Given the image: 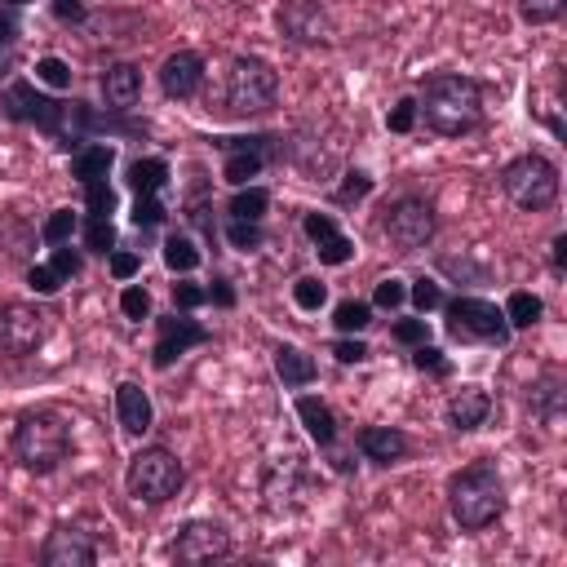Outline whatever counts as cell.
I'll use <instances>...</instances> for the list:
<instances>
[{
	"label": "cell",
	"instance_id": "39",
	"mask_svg": "<svg viewBox=\"0 0 567 567\" xmlns=\"http://www.w3.org/2000/svg\"><path fill=\"white\" fill-rule=\"evenodd\" d=\"M368 191H373V178H368L364 169H350V173H346V182L337 187V204H359Z\"/></svg>",
	"mask_w": 567,
	"mask_h": 567
},
{
	"label": "cell",
	"instance_id": "47",
	"mask_svg": "<svg viewBox=\"0 0 567 567\" xmlns=\"http://www.w3.org/2000/svg\"><path fill=\"white\" fill-rule=\"evenodd\" d=\"M412 364H417L421 373H439V377H448V359H443V350L426 346V342L417 346V355H412Z\"/></svg>",
	"mask_w": 567,
	"mask_h": 567
},
{
	"label": "cell",
	"instance_id": "13",
	"mask_svg": "<svg viewBox=\"0 0 567 567\" xmlns=\"http://www.w3.org/2000/svg\"><path fill=\"white\" fill-rule=\"evenodd\" d=\"M204 85V58L195 49H178V54L164 58L160 67V89L169 94L173 102H191Z\"/></svg>",
	"mask_w": 567,
	"mask_h": 567
},
{
	"label": "cell",
	"instance_id": "51",
	"mask_svg": "<svg viewBox=\"0 0 567 567\" xmlns=\"http://www.w3.org/2000/svg\"><path fill=\"white\" fill-rule=\"evenodd\" d=\"M54 18L58 23H85L89 9H85V0H54Z\"/></svg>",
	"mask_w": 567,
	"mask_h": 567
},
{
	"label": "cell",
	"instance_id": "29",
	"mask_svg": "<svg viewBox=\"0 0 567 567\" xmlns=\"http://www.w3.org/2000/svg\"><path fill=\"white\" fill-rule=\"evenodd\" d=\"M333 324H337V333H364V328L373 324V306L350 297V302H342L333 311Z\"/></svg>",
	"mask_w": 567,
	"mask_h": 567
},
{
	"label": "cell",
	"instance_id": "6",
	"mask_svg": "<svg viewBox=\"0 0 567 567\" xmlns=\"http://www.w3.org/2000/svg\"><path fill=\"white\" fill-rule=\"evenodd\" d=\"M501 187L523 213H541L559 200V169L545 156H519L501 169Z\"/></svg>",
	"mask_w": 567,
	"mask_h": 567
},
{
	"label": "cell",
	"instance_id": "34",
	"mask_svg": "<svg viewBox=\"0 0 567 567\" xmlns=\"http://www.w3.org/2000/svg\"><path fill=\"white\" fill-rule=\"evenodd\" d=\"M85 204H89V218H111V213H116V191H111V182L107 178L89 182V187H85Z\"/></svg>",
	"mask_w": 567,
	"mask_h": 567
},
{
	"label": "cell",
	"instance_id": "4",
	"mask_svg": "<svg viewBox=\"0 0 567 567\" xmlns=\"http://www.w3.org/2000/svg\"><path fill=\"white\" fill-rule=\"evenodd\" d=\"M182 479H187V470H182V461L173 457L169 448H142L133 452L129 470H125V488L133 501L142 505H164L178 497Z\"/></svg>",
	"mask_w": 567,
	"mask_h": 567
},
{
	"label": "cell",
	"instance_id": "35",
	"mask_svg": "<svg viewBox=\"0 0 567 567\" xmlns=\"http://www.w3.org/2000/svg\"><path fill=\"white\" fill-rule=\"evenodd\" d=\"M293 302L302 306V311H319V306L328 302V284L315 280V275H302V280L293 284Z\"/></svg>",
	"mask_w": 567,
	"mask_h": 567
},
{
	"label": "cell",
	"instance_id": "36",
	"mask_svg": "<svg viewBox=\"0 0 567 567\" xmlns=\"http://www.w3.org/2000/svg\"><path fill=\"white\" fill-rule=\"evenodd\" d=\"M315 253H319V262H324V266H346L350 257H355V244L337 231V235H328V240H319Z\"/></svg>",
	"mask_w": 567,
	"mask_h": 567
},
{
	"label": "cell",
	"instance_id": "43",
	"mask_svg": "<svg viewBox=\"0 0 567 567\" xmlns=\"http://www.w3.org/2000/svg\"><path fill=\"white\" fill-rule=\"evenodd\" d=\"M408 297H412V306H417L421 315H426V311H439V306H443V293H439L435 280H417V284L408 288Z\"/></svg>",
	"mask_w": 567,
	"mask_h": 567
},
{
	"label": "cell",
	"instance_id": "3",
	"mask_svg": "<svg viewBox=\"0 0 567 567\" xmlns=\"http://www.w3.org/2000/svg\"><path fill=\"white\" fill-rule=\"evenodd\" d=\"M71 452V426L58 412H27L14 426V457L23 470L49 474L67 461Z\"/></svg>",
	"mask_w": 567,
	"mask_h": 567
},
{
	"label": "cell",
	"instance_id": "32",
	"mask_svg": "<svg viewBox=\"0 0 567 567\" xmlns=\"http://www.w3.org/2000/svg\"><path fill=\"white\" fill-rule=\"evenodd\" d=\"M85 249L102 253V257L116 249V226H111V218H85Z\"/></svg>",
	"mask_w": 567,
	"mask_h": 567
},
{
	"label": "cell",
	"instance_id": "48",
	"mask_svg": "<svg viewBox=\"0 0 567 567\" xmlns=\"http://www.w3.org/2000/svg\"><path fill=\"white\" fill-rule=\"evenodd\" d=\"M209 302V293H204L200 284H173V306L178 311H195V306Z\"/></svg>",
	"mask_w": 567,
	"mask_h": 567
},
{
	"label": "cell",
	"instance_id": "1",
	"mask_svg": "<svg viewBox=\"0 0 567 567\" xmlns=\"http://www.w3.org/2000/svg\"><path fill=\"white\" fill-rule=\"evenodd\" d=\"M417 116H426V125L443 133V138H466L483 125V89L479 80L461 76V71H443L421 85Z\"/></svg>",
	"mask_w": 567,
	"mask_h": 567
},
{
	"label": "cell",
	"instance_id": "11",
	"mask_svg": "<svg viewBox=\"0 0 567 567\" xmlns=\"http://www.w3.org/2000/svg\"><path fill=\"white\" fill-rule=\"evenodd\" d=\"M226 554H231V536L213 519H191L173 541V559L178 563H213L226 559Z\"/></svg>",
	"mask_w": 567,
	"mask_h": 567
},
{
	"label": "cell",
	"instance_id": "19",
	"mask_svg": "<svg viewBox=\"0 0 567 567\" xmlns=\"http://www.w3.org/2000/svg\"><path fill=\"white\" fill-rule=\"evenodd\" d=\"M102 98H107L111 111H129L133 102L142 98V71L133 63L107 67V76H102Z\"/></svg>",
	"mask_w": 567,
	"mask_h": 567
},
{
	"label": "cell",
	"instance_id": "8",
	"mask_svg": "<svg viewBox=\"0 0 567 567\" xmlns=\"http://www.w3.org/2000/svg\"><path fill=\"white\" fill-rule=\"evenodd\" d=\"M381 231H386V240L395 244L399 253H417L435 240V209H430L421 195H404V200H395L386 209Z\"/></svg>",
	"mask_w": 567,
	"mask_h": 567
},
{
	"label": "cell",
	"instance_id": "17",
	"mask_svg": "<svg viewBox=\"0 0 567 567\" xmlns=\"http://www.w3.org/2000/svg\"><path fill=\"white\" fill-rule=\"evenodd\" d=\"M359 452L368 461H377V466H395V461H404L412 452V439L395 426H368L359 430Z\"/></svg>",
	"mask_w": 567,
	"mask_h": 567
},
{
	"label": "cell",
	"instance_id": "24",
	"mask_svg": "<svg viewBox=\"0 0 567 567\" xmlns=\"http://www.w3.org/2000/svg\"><path fill=\"white\" fill-rule=\"evenodd\" d=\"M164 182H169V164L164 160H133L129 164V187L138 195H160Z\"/></svg>",
	"mask_w": 567,
	"mask_h": 567
},
{
	"label": "cell",
	"instance_id": "53",
	"mask_svg": "<svg viewBox=\"0 0 567 567\" xmlns=\"http://www.w3.org/2000/svg\"><path fill=\"white\" fill-rule=\"evenodd\" d=\"M209 293V302L213 306H222V311H231L235 306V288H231V280H213V288H204Z\"/></svg>",
	"mask_w": 567,
	"mask_h": 567
},
{
	"label": "cell",
	"instance_id": "22",
	"mask_svg": "<svg viewBox=\"0 0 567 567\" xmlns=\"http://www.w3.org/2000/svg\"><path fill=\"white\" fill-rule=\"evenodd\" d=\"M111 160H116V147H107V142H94V147L76 151L71 156V178L80 182V187H89V182L107 178L111 173Z\"/></svg>",
	"mask_w": 567,
	"mask_h": 567
},
{
	"label": "cell",
	"instance_id": "12",
	"mask_svg": "<svg viewBox=\"0 0 567 567\" xmlns=\"http://www.w3.org/2000/svg\"><path fill=\"white\" fill-rule=\"evenodd\" d=\"M280 32L293 45H328L333 40V23H328V9L319 0H284Z\"/></svg>",
	"mask_w": 567,
	"mask_h": 567
},
{
	"label": "cell",
	"instance_id": "5",
	"mask_svg": "<svg viewBox=\"0 0 567 567\" xmlns=\"http://www.w3.org/2000/svg\"><path fill=\"white\" fill-rule=\"evenodd\" d=\"M280 94V76L262 58H235L226 71V111L231 116H262L275 107Z\"/></svg>",
	"mask_w": 567,
	"mask_h": 567
},
{
	"label": "cell",
	"instance_id": "44",
	"mask_svg": "<svg viewBox=\"0 0 567 567\" xmlns=\"http://www.w3.org/2000/svg\"><path fill=\"white\" fill-rule=\"evenodd\" d=\"M373 302L381 306V311H399V306L408 302L404 280H381V284H377V293H373Z\"/></svg>",
	"mask_w": 567,
	"mask_h": 567
},
{
	"label": "cell",
	"instance_id": "7",
	"mask_svg": "<svg viewBox=\"0 0 567 567\" xmlns=\"http://www.w3.org/2000/svg\"><path fill=\"white\" fill-rule=\"evenodd\" d=\"M510 319L483 297H457L448 302V337L452 342H483V346H505L510 342Z\"/></svg>",
	"mask_w": 567,
	"mask_h": 567
},
{
	"label": "cell",
	"instance_id": "18",
	"mask_svg": "<svg viewBox=\"0 0 567 567\" xmlns=\"http://www.w3.org/2000/svg\"><path fill=\"white\" fill-rule=\"evenodd\" d=\"M443 412H448V426L466 435V430H479L483 421H488L492 399H488V390H479V386H461V390H452Z\"/></svg>",
	"mask_w": 567,
	"mask_h": 567
},
{
	"label": "cell",
	"instance_id": "23",
	"mask_svg": "<svg viewBox=\"0 0 567 567\" xmlns=\"http://www.w3.org/2000/svg\"><path fill=\"white\" fill-rule=\"evenodd\" d=\"M164 266H169L173 275H191L195 266H200V249H195L191 235L173 231L169 240H164Z\"/></svg>",
	"mask_w": 567,
	"mask_h": 567
},
{
	"label": "cell",
	"instance_id": "40",
	"mask_svg": "<svg viewBox=\"0 0 567 567\" xmlns=\"http://www.w3.org/2000/svg\"><path fill=\"white\" fill-rule=\"evenodd\" d=\"M27 288L40 297H54L58 288H63V275H58L54 266H27Z\"/></svg>",
	"mask_w": 567,
	"mask_h": 567
},
{
	"label": "cell",
	"instance_id": "42",
	"mask_svg": "<svg viewBox=\"0 0 567 567\" xmlns=\"http://www.w3.org/2000/svg\"><path fill=\"white\" fill-rule=\"evenodd\" d=\"M120 311H125L129 319H151V293L138 284H129L125 293H120Z\"/></svg>",
	"mask_w": 567,
	"mask_h": 567
},
{
	"label": "cell",
	"instance_id": "33",
	"mask_svg": "<svg viewBox=\"0 0 567 567\" xmlns=\"http://www.w3.org/2000/svg\"><path fill=\"white\" fill-rule=\"evenodd\" d=\"M514 5H519V18H523V23L541 27V23H554V18L563 14L567 0H514Z\"/></svg>",
	"mask_w": 567,
	"mask_h": 567
},
{
	"label": "cell",
	"instance_id": "45",
	"mask_svg": "<svg viewBox=\"0 0 567 567\" xmlns=\"http://www.w3.org/2000/svg\"><path fill=\"white\" fill-rule=\"evenodd\" d=\"M390 337H395L399 346H421L430 337V328H426V319H399V324L390 328Z\"/></svg>",
	"mask_w": 567,
	"mask_h": 567
},
{
	"label": "cell",
	"instance_id": "20",
	"mask_svg": "<svg viewBox=\"0 0 567 567\" xmlns=\"http://www.w3.org/2000/svg\"><path fill=\"white\" fill-rule=\"evenodd\" d=\"M297 417H302L306 435H311L319 448H333V443H337V417H333V408H328L324 399L302 395V399H297Z\"/></svg>",
	"mask_w": 567,
	"mask_h": 567
},
{
	"label": "cell",
	"instance_id": "2",
	"mask_svg": "<svg viewBox=\"0 0 567 567\" xmlns=\"http://www.w3.org/2000/svg\"><path fill=\"white\" fill-rule=\"evenodd\" d=\"M448 510L466 532H483L505 514V483L497 461H474L448 483Z\"/></svg>",
	"mask_w": 567,
	"mask_h": 567
},
{
	"label": "cell",
	"instance_id": "49",
	"mask_svg": "<svg viewBox=\"0 0 567 567\" xmlns=\"http://www.w3.org/2000/svg\"><path fill=\"white\" fill-rule=\"evenodd\" d=\"M333 355H337V364H364V359H368V355H373V350H368L364 342H355V337H350V333H346V337H342V342H337V346H333Z\"/></svg>",
	"mask_w": 567,
	"mask_h": 567
},
{
	"label": "cell",
	"instance_id": "15",
	"mask_svg": "<svg viewBox=\"0 0 567 567\" xmlns=\"http://www.w3.org/2000/svg\"><path fill=\"white\" fill-rule=\"evenodd\" d=\"M302 497H306V479H302L297 457H288L284 466L266 470V510L284 514V510H293V505H302Z\"/></svg>",
	"mask_w": 567,
	"mask_h": 567
},
{
	"label": "cell",
	"instance_id": "37",
	"mask_svg": "<svg viewBox=\"0 0 567 567\" xmlns=\"http://www.w3.org/2000/svg\"><path fill=\"white\" fill-rule=\"evenodd\" d=\"M169 218V209L160 204V195H138V204H133V226L138 231H151V226H160Z\"/></svg>",
	"mask_w": 567,
	"mask_h": 567
},
{
	"label": "cell",
	"instance_id": "25",
	"mask_svg": "<svg viewBox=\"0 0 567 567\" xmlns=\"http://www.w3.org/2000/svg\"><path fill=\"white\" fill-rule=\"evenodd\" d=\"M266 204H271V195H266L262 187H240V191L231 195V204H226V213H231V218H240V222H262Z\"/></svg>",
	"mask_w": 567,
	"mask_h": 567
},
{
	"label": "cell",
	"instance_id": "26",
	"mask_svg": "<svg viewBox=\"0 0 567 567\" xmlns=\"http://www.w3.org/2000/svg\"><path fill=\"white\" fill-rule=\"evenodd\" d=\"M528 408H532L541 421H559V412H563V390H559V377H545L541 386H532Z\"/></svg>",
	"mask_w": 567,
	"mask_h": 567
},
{
	"label": "cell",
	"instance_id": "21",
	"mask_svg": "<svg viewBox=\"0 0 567 567\" xmlns=\"http://www.w3.org/2000/svg\"><path fill=\"white\" fill-rule=\"evenodd\" d=\"M275 373H280V381H284L288 390H297V386H311L319 368H315V359L306 355L302 346H288L284 342V346H275Z\"/></svg>",
	"mask_w": 567,
	"mask_h": 567
},
{
	"label": "cell",
	"instance_id": "14",
	"mask_svg": "<svg viewBox=\"0 0 567 567\" xmlns=\"http://www.w3.org/2000/svg\"><path fill=\"white\" fill-rule=\"evenodd\" d=\"M98 559L94 541H89L80 528H54L45 541V550H40V563L45 567H89Z\"/></svg>",
	"mask_w": 567,
	"mask_h": 567
},
{
	"label": "cell",
	"instance_id": "52",
	"mask_svg": "<svg viewBox=\"0 0 567 567\" xmlns=\"http://www.w3.org/2000/svg\"><path fill=\"white\" fill-rule=\"evenodd\" d=\"M138 266H142L138 253H111V275H116V280H133Z\"/></svg>",
	"mask_w": 567,
	"mask_h": 567
},
{
	"label": "cell",
	"instance_id": "10",
	"mask_svg": "<svg viewBox=\"0 0 567 567\" xmlns=\"http://www.w3.org/2000/svg\"><path fill=\"white\" fill-rule=\"evenodd\" d=\"M209 342V328L200 319H191V311H173V315H160L156 319V350H151V364L160 368H173L191 346H204Z\"/></svg>",
	"mask_w": 567,
	"mask_h": 567
},
{
	"label": "cell",
	"instance_id": "31",
	"mask_svg": "<svg viewBox=\"0 0 567 567\" xmlns=\"http://www.w3.org/2000/svg\"><path fill=\"white\" fill-rule=\"evenodd\" d=\"M76 226H80V218L71 209H54L45 218V226H40V240L45 244H67L71 235H76Z\"/></svg>",
	"mask_w": 567,
	"mask_h": 567
},
{
	"label": "cell",
	"instance_id": "30",
	"mask_svg": "<svg viewBox=\"0 0 567 567\" xmlns=\"http://www.w3.org/2000/svg\"><path fill=\"white\" fill-rule=\"evenodd\" d=\"M226 240H231V249H240V253H257L266 244V231H262V222L231 218V226H226Z\"/></svg>",
	"mask_w": 567,
	"mask_h": 567
},
{
	"label": "cell",
	"instance_id": "41",
	"mask_svg": "<svg viewBox=\"0 0 567 567\" xmlns=\"http://www.w3.org/2000/svg\"><path fill=\"white\" fill-rule=\"evenodd\" d=\"M49 266H54L63 280H76V275L85 271V253H80V249H67V244H54V262H49Z\"/></svg>",
	"mask_w": 567,
	"mask_h": 567
},
{
	"label": "cell",
	"instance_id": "28",
	"mask_svg": "<svg viewBox=\"0 0 567 567\" xmlns=\"http://www.w3.org/2000/svg\"><path fill=\"white\" fill-rule=\"evenodd\" d=\"M262 151H231V160H226L222 178L231 182V187H249V178H257L262 173Z\"/></svg>",
	"mask_w": 567,
	"mask_h": 567
},
{
	"label": "cell",
	"instance_id": "46",
	"mask_svg": "<svg viewBox=\"0 0 567 567\" xmlns=\"http://www.w3.org/2000/svg\"><path fill=\"white\" fill-rule=\"evenodd\" d=\"M386 125H390V133H412V125H417V102H412V98H399L395 107H390Z\"/></svg>",
	"mask_w": 567,
	"mask_h": 567
},
{
	"label": "cell",
	"instance_id": "27",
	"mask_svg": "<svg viewBox=\"0 0 567 567\" xmlns=\"http://www.w3.org/2000/svg\"><path fill=\"white\" fill-rule=\"evenodd\" d=\"M541 315H545V302L536 293H510V302H505V319H510V328H532Z\"/></svg>",
	"mask_w": 567,
	"mask_h": 567
},
{
	"label": "cell",
	"instance_id": "38",
	"mask_svg": "<svg viewBox=\"0 0 567 567\" xmlns=\"http://www.w3.org/2000/svg\"><path fill=\"white\" fill-rule=\"evenodd\" d=\"M36 80L40 85H49V89H71V67L63 63V58H40Z\"/></svg>",
	"mask_w": 567,
	"mask_h": 567
},
{
	"label": "cell",
	"instance_id": "9",
	"mask_svg": "<svg viewBox=\"0 0 567 567\" xmlns=\"http://www.w3.org/2000/svg\"><path fill=\"white\" fill-rule=\"evenodd\" d=\"M45 311H36V306L27 302H9L0 306V350H5L9 359H27L36 355L40 342H45Z\"/></svg>",
	"mask_w": 567,
	"mask_h": 567
},
{
	"label": "cell",
	"instance_id": "56",
	"mask_svg": "<svg viewBox=\"0 0 567 567\" xmlns=\"http://www.w3.org/2000/svg\"><path fill=\"white\" fill-rule=\"evenodd\" d=\"M9 5H27V0H9Z\"/></svg>",
	"mask_w": 567,
	"mask_h": 567
},
{
	"label": "cell",
	"instance_id": "50",
	"mask_svg": "<svg viewBox=\"0 0 567 567\" xmlns=\"http://www.w3.org/2000/svg\"><path fill=\"white\" fill-rule=\"evenodd\" d=\"M306 235H311V240L319 244V240H328V235H337V222L328 218V213H306Z\"/></svg>",
	"mask_w": 567,
	"mask_h": 567
},
{
	"label": "cell",
	"instance_id": "55",
	"mask_svg": "<svg viewBox=\"0 0 567 567\" xmlns=\"http://www.w3.org/2000/svg\"><path fill=\"white\" fill-rule=\"evenodd\" d=\"M567 262V235H554V271H563Z\"/></svg>",
	"mask_w": 567,
	"mask_h": 567
},
{
	"label": "cell",
	"instance_id": "54",
	"mask_svg": "<svg viewBox=\"0 0 567 567\" xmlns=\"http://www.w3.org/2000/svg\"><path fill=\"white\" fill-rule=\"evenodd\" d=\"M18 40V14L14 9H0V49H9Z\"/></svg>",
	"mask_w": 567,
	"mask_h": 567
},
{
	"label": "cell",
	"instance_id": "16",
	"mask_svg": "<svg viewBox=\"0 0 567 567\" xmlns=\"http://www.w3.org/2000/svg\"><path fill=\"white\" fill-rule=\"evenodd\" d=\"M116 417H120V430L125 435H147L156 426V408H151L147 390L138 381H120L116 386Z\"/></svg>",
	"mask_w": 567,
	"mask_h": 567
}]
</instances>
